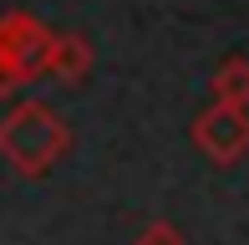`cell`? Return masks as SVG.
<instances>
[{"mask_svg": "<svg viewBox=\"0 0 249 245\" xmlns=\"http://www.w3.org/2000/svg\"><path fill=\"white\" fill-rule=\"evenodd\" d=\"M51 41H56V31H46L26 10H5L0 16V97H10L16 87L36 82V77H46Z\"/></svg>", "mask_w": 249, "mask_h": 245, "instance_id": "obj_2", "label": "cell"}, {"mask_svg": "<svg viewBox=\"0 0 249 245\" xmlns=\"http://www.w3.org/2000/svg\"><path fill=\"white\" fill-rule=\"evenodd\" d=\"M138 245H183V235H178V225L158 220V225H148V230L138 235Z\"/></svg>", "mask_w": 249, "mask_h": 245, "instance_id": "obj_6", "label": "cell"}, {"mask_svg": "<svg viewBox=\"0 0 249 245\" xmlns=\"http://www.w3.org/2000/svg\"><path fill=\"white\" fill-rule=\"evenodd\" d=\"M213 102H229V107H249V57H224L213 66Z\"/></svg>", "mask_w": 249, "mask_h": 245, "instance_id": "obj_5", "label": "cell"}, {"mask_svg": "<svg viewBox=\"0 0 249 245\" xmlns=\"http://www.w3.org/2000/svg\"><path fill=\"white\" fill-rule=\"evenodd\" d=\"M46 72H51V77H61V82H82V77L92 72V46H87V36H76V31H61V36L51 41Z\"/></svg>", "mask_w": 249, "mask_h": 245, "instance_id": "obj_4", "label": "cell"}, {"mask_svg": "<svg viewBox=\"0 0 249 245\" xmlns=\"http://www.w3.org/2000/svg\"><path fill=\"white\" fill-rule=\"evenodd\" d=\"M71 148V128L51 102H16L0 118V159L26 179H41Z\"/></svg>", "mask_w": 249, "mask_h": 245, "instance_id": "obj_1", "label": "cell"}, {"mask_svg": "<svg viewBox=\"0 0 249 245\" xmlns=\"http://www.w3.org/2000/svg\"><path fill=\"white\" fill-rule=\"evenodd\" d=\"M194 148L209 163L229 169L249 153V107H229V102H209L194 118Z\"/></svg>", "mask_w": 249, "mask_h": 245, "instance_id": "obj_3", "label": "cell"}]
</instances>
